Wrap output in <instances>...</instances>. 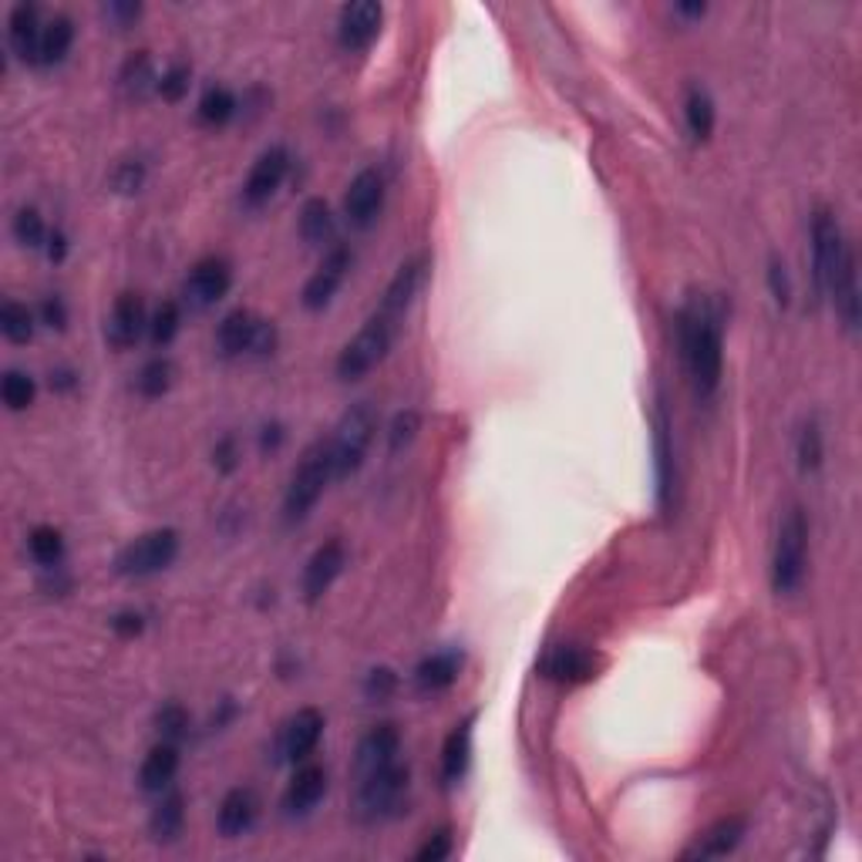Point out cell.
Wrapping results in <instances>:
<instances>
[{
	"label": "cell",
	"instance_id": "cell-19",
	"mask_svg": "<svg viewBox=\"0 0 862 862\" xmlns=\"http://www.w3.org/2000/svg\"><path fill=\"white\" fill-rule=\"evenodd\" d=\"M257 812H260V802L253 796V788H229L220 802V812H216L220 836L239 839L243 833H250L253 822H257Z\"/></svg>",
	"mask_w": 862,
	"mask_h": 862
},
{
	"label": "cell",
	"instance_id": "cell-18",
	"mask_svg": "<svg viewBox=\"0 0 862 862\" xmlns=\"http://www.w3.org/2000/svg\"><path fill=\"white\" fill-rule=\"evenodd\" d=\"M398 754H401V732L395 728V724H374L358 745L354 772L367 775L374 769H385V765L398 762Z\"/></svg>",
	"mask_w": 862,
	"mask_h": 862
},
{
	"label": "cell",
	"instance_id": "cell-42",
	"mask_svg": "<svg viewBox=\"0 0 862 862\" xmlns=\"http://www.w3.org/2000/svg\"><path fill=\"white\" fill-rule=\"evenodd\" d=\"M418 428H422V415L415 408H404L395 415L391 422V432H388V445H391V452H401V448H408L411 441L418 438Z\"/></svg>",
	"mask_w": 862,
	"mask_h": 862
},
{
	"label": "cell",
	"instance_id": "cell-52",
	"mask_svg": "<svg viewBox=\"0 0 862 862\" xmlns=\"http://www.w3.org/2000/svg\"><path fill=\"white\" fill-rule=\"evenodd\" d=\"M284 438H287V432H284L280 422H270V425L260 428V448H263V452H277V448L284 445Z\"/></svg>",
	"mask_w": 862,
	"mask_h": 862
},
{
	"label": "cell",
	"instance_id": "cell-8",
	"mask_svg": "<svg viewBox=\"0 0 862 862\" xmlns=\"http://www.w3.org/2000/svg\"><path fill=\"white\" fill-rule=\"evenodd\" d=\"M849 253H852V243L842 233L836 213L815 210V216H812V270H815V287L822 297H829V287H833L836 273Z\"/></svg>",
	"mask_w": 862,
	"mask_h": 862
},
{
	"label": "cell",
	"instance_id": "cell-36",
	"mask_svg": "<svg viewBox=\"0 0 862 862\" xmlns=\"http://www.w3.org/2000/svg\"><path fill=\"white\" fill-rule=\"evenodd\" d=\"M179 327H183V310H179V303L176 300H165L155 310V314L149 317V340L155 343V348H168V343L176 340Z\"/></svg>",
	"mask_w": 862,
	"mask_h": 862
},
{
	"label": "cell",
	"instance_id": "cell-15",
	"mask_svg": "<svg viewBox=\"0 0 862 862\" xmlns=\"http://www.w3.org/2000/svg\"><path fill=\"white\" fill-rule=\"evenodd\" d=\"M149 330V317H146V303L139 293H122L105 321V340L112 343L115 351H128L139 343V337Z\"/></svg>",
	"mask_w": 862,
	"mask_h": 862
},
{
	"label": "cell",
	"instance_id": "cell-54",
	"mask_svg": "<svg viewBox=\"0 0 862 862\" xmlns=\"http://www.w3.org/2000/svg\"><path fill=\"white\" fill-rule=\"evenodd\" d=\"M64 253H67V239H64V233H61V229L48 233V257H51L54 263H61Z\"/></svg>",
	"mask_w": 862,
	"mask_h": 862
},
{
	"label": "cell",
	"instance_id": "cell-55",
	"mask_svg": "<svg viewBox=\"0 0 862 862\" xmlns=\"http://www.w3.org/2000/svg\"><path fill=\"white\" fill-rule=\"evenodd\" d=\"M75 385H78V382H75V374L67 371V367L51 374V388H61V391H67V388H75Z\"/></svg>",
	"mask_w": 862,
	"mask_h": 862
},
{
	"label": "cell",
	"instance_id": "cell-40",
	"mask_svg": "<svg viewBox=\"0 0 862 862\" xmlns=\"http://www.w3.org/2000/svg\"><path fill=\"white\" fill-rule=\"evenodd\" d=\"M653 452H658V478H661V502H671V489H674V455H671V441H667V422L664 415H658V441H653Z\"/></svg>",
	"mask_w": 862,
	"mask_h": 862
},
{
	"label": "cell",
	"instance_id": "cell-11",
	"mask_svg": "<svg viewBox=\"0 0 862 862\" xmlns=\"http://www.w3.org/2000/svg\"><path fill=\"white\" fill-rule=\"evenodd\" d=\"M233 287V266L229 260L223 257H202L192 270H189V277H186V303L196 307V310H205V307H213L220 303Z\"/></svg>",
	"mask_w": 862,
	"mask_h": 862
},
{
	"label": "cell",
	"instance_id": "cell-13",
	"mask_svg": "<svg viewBox=\"0 0 862 862\" xmlns=\"http://www.w3.org/2000/svg\"><path fill=\"white\" fill-rule=\"evenodd\" d=\"M385 205V176L377 168H361L343 192V216L351 226L367 229Z\"/></svg>",
	"mask_w": 862,
	"mask_h": 862
},
{
	"label": "cell",
	"instance_id": "cell-21",
	"mask_svg": "<svg viewBox=\"0 0 862 862\" xmlns=\"http://www.w3.org/2000/svg\"><path fill=\"white\" fill-rule=\"evenodd\" d=\"M422 280H425V257L408 260L395 273V280L388 284V290H385L382 303H377V310H382V314H388V317H395V321H404L408 307H411V300H415Z\"/></svg>",
	"mask_w": 862,
	"mask_h": 862
},
{
	"label": "cell",
	"instance_id": "cell-39",
	"mask_svg": "<svg viewBox=\"0 0 862 862\" xmlns=\"http://www.w3.org/2000/svg\"><path fill=\"white\" fill-rule=\"evenodd\" d=\"M155 732L162 741H183L189 732V711L183 704H162L155 711Z\"/></svg>",
	"mask_w": 862,
	"mask_h": 862
},
{
	"label": "cell",
	"instance_id": "cell-14",
	"mask_svg": "<svg viewBox=\"0 0 862 862\" xmlns=\"http://www.w3.org/2000/svg\"><path fill=\"white\" fill-rule=\"evenodd\" d=\"M343 566H348V549H343L340 539H330L324 546L314 549V557L307 560L303 566V600L307 603H317L324 600V594L334 586V579L343 573Z\"/></svg>",
	"mask_w": 862,
	"mask_h": 862
},
{
	"label": "cell",
	"instance_id": "cell-35",
	"mask_svg": "<svg viewBox=\"0 0 862 862\" xmlns=\"http://www.w3.org/2000/svg\"><path fill=\"white\" fill-rule=\"evenodd\" d=\"M27 549H30V557L38 566L45 570H58L61 560H64V539L54 526H38V529H30L27 536Z\"/></svg>",
	"mask_w": 862,
	"mask_h": 862
},
{
	"label": "cell",
	"instance_id": "cell-22",
	"mask_svg": "<svg viewBox=\"0 0 862 862\" xmlns=\"http://www.w3.org/2000/svg\"><path fill=\"white\" fill-rule=\"evenodd\" d=\"M41 34H45V24H41V14L34 4H17L8 17V38H11V51L27 61V64H38V48H41Z\"/></svg>",
	"mask_w": 862,
	"mask_h": 862
},
{
	"label": "cell",
	"instance_id": "cell-46",
	"mask_svg": "<svg viewBox=\"0 0 862 862\" xmlns=\"http://www.w3.org/2000/svg\"><path fill=\"white\" fill-rule=\"evenodd\" d=\"M112 186H115L118 192H125V196L139 192V189L146 186V165H142L139 159L122 162V165L115 168V176H112Z\"/></svg>",
	"mask_w": 862,
	"mask_h": 862
},
{
	"label": "cell",
	"instance_id": "cell-47",
	"mask_svg": "<svg viewBox=\"0 0 862 862\" xmlns=\"http://www.w3.org/2000/svg\"><path fill=\"white\" fill-rule=\"evenodd\" d=\"M769 287H772L775 303H778V307H788V300H791V284H788V270H785V263H782L778 257L769 260Z\"/></svg>",
	"mask_w": 862,
	"mask_h": 862
},
{
	"label": "cell",
	"instance_id": "cell-51",
	"mask_svg": "<svg viewBox=\"0 0 862 862\" xmlns=\"http://www.w3.org/2000/svg\"><path fill=\"white\" fill-rule=\"evenodd\" d=\"M213 465L220 469V472H236L239 469V445H236V438H223L216 448H213Z\"/></svg>",
	"mask_w": 862,
	"mask_h": 862
},
{
	"label": "cell",
	"instance_id": "cell-34",
	"mask_svg": "<svg viewBox=\"0 0 862 862\" xmlns=\"http://www.w3.org/2000/svg\"><path fill=\"white\" fill-rule=\"evenodd\" d=\"M236 109H239L236 95L223 85H213V88H205V95L199 98V122L220 128L236 115Z\"/></svg>",
	"mask_w": 862,
	"mask_h": 862
},
{
	"label": "cell",
	"instance_id": "cell-1",
	"mask_svg": "<svg viewBox=\"0 0 862 862\" xmlns=\"http://www.w3.org/2000/svg\"><path fill=\"white\" fill-rule=\"evenodd\" d=\"M680 334V358L691 371V382L701 398H711L721 385L724 371V330H721V314L708 300H695L680 310L677 321Z\"/></svg>",
	"mask_w": 862,
	"mask_h": 862
},
{
	"label": "cell",
	"instance_id": "cell-12",
	"mask_svg": "<svg viewBox=\"0 0 862 862\" xmlns=\"http://www.w3.org/2000/svg\"><path fill=\"white\" fill-rule=\"evenodd\" d=\"M385 8L374 0H354L337 17V41L343 51H367L382 34Z\"/></svg>",
	"mask_w": 862,
	"mask_h": 862
},
{
	"label": "cell",
	"instance_id": "cell-44",
	"mask_svg": "<svg viewBox=\"0 0 862 862\" xmlns=\"http://www.w3.org/2000/svg\"><path fill=\"white\" fill-rule=\"evenodd\" d=\"M189 82H192V72H189V64H168L165 72L159 75V95L165 101H183L186 91H189Z\"/></svg>",
	"mask_w": 862,
	"mask_h": 862
},
{
	"label": "cell",
	"instance_id": "cell-20",
	"mask_svg": "<svg viewBox=\"0 0 862 862\" xmlns=\"http://www.w3.org/2000/svg\"><path fill=\"white\" fill-rule=\"evenodd\" d=\"M324 796H327V772L321 765H303V769H297V775L290 778V785L284 791V812L287 815H307L321 805Z\"/></svg>",
	"mask_w": 862,
	"mask_h": 862
},
{
	"label": "cell",
	"instance_id": "cell-31",
	"mask_svg": "<svg viewBox=\"0 0 862 862\" xmlns=\"http://www.w3.org/2000/svg\"><path fill=\"white\" fill-rule=\"evenodd\" d=\"M300 236L307 247L334 243V213L324 199H307L300 210Z\"/></svg>",
	"mask_w": 862,
	"mask_h": 862
},
{
	"label": "cell",
	"instance_id": "cell-50",
	"mask_svg": "<svg viewBox=\"0 0 862 862\" xmlns=\"http://www.w3.org/2000/svg\"><path fill=\"white\" fill-rule=\"evenodd\" d=\"M41 324L51 327V330H64L67 324V307L61 297H45L41 300Z\"/></svg>",
	"mask_w": 862,
	"mask_h": 862
},
{
	"label": "cell",
	"instance_id": "cell-6",
	"mask_svg": "<svg viewBox=\"0 0 862 862\" xmlns=\"http://www.w3.org/2000/svg\"><path fill=\"white\" fill-rule=\"evenodd\" d=\"M277 343H280L277 324L257 317L253 310H243V307L229 310L216 330V348L223 358H243V354L266 358L277 351Z\"/></svg>",
	"mask_w": 862,
	"mask_h": 862
},
{
	"label": "cell",
	"instance_id": "cell-49",
	"mask_svg": "<svg viewBox=\"0 0 862 862\" xmlns=\"http://www.w3.org/2000/svg\"><path fill=\"white\" fill-rule=\"evenodd\" d=\"M112 630H115L118 637L132 640V637H139V634L146 630V616H142L139 610H122V613L112 616Z\"/></svg>",
	"mask_w": 862,
	"mask_h": 862
},
{
	"label": "cell",
	"instance_id": "cell-9",
	"mask_svg": "<svg viewBox=\"0 0 862 862\" xmlns=\"http://www.w3.org/2000/svg\"><path fill=\"white\" fill-rule=\"evenodd\" d=\"M408 788V769L401 762H391L385 769H374L367 775H358V815L361 819H382L388 815Z\"/></svg>",
	"mask_w": 862,
	"mask_h": 862
},
{
	"label": "cell",
	"instance_id": "cell-5",
	"mask_svg": "<svg viewBox=\"0 0 862 862\" xmlns=\"http://www.w3.org/2000/svg\"><path fill=\"white\" fill-rule=\"evenodd\" d=\"M330 478H334L330 445L327 441H314L303 452V459L297 462L293 475H290V486H287V496H284L287 523H300V520H307L310 512H314V505L321 502Z\"/></svg>",
	"mask_w": 862,
	"mask_h": 862
},
{
	"label": "cell",
	"instance_id": "cell-30",
	"mask_svg": "<svg viewBox=\"0 0 862 862\" xmlns=\"http://www.w3.org/2000/svg\"><path fill=\"white\" fill-rule=\"evenodd\" d=\"M118 88L132 101H142L149 91H159V75H155L152 58L146 51L128 54V61L122 64V72H118Z\"/></svg>",
	"mask_w": 862,
	"mask_h": 862
},
{
	"label": "cell",
	"instance_id": "cell-27",
	"mask_svg": "<svg viewBox=\"0 0 862 862\" xmlns=\"http://www.w3.org/2000/svg\"><path fill=\"white\" fill-rule=\"evenodd\" d=\"M183 825H186V799L179 796V791H162L152 815H149V829H152V839L155 842H172V839H179L183 833Z\"/></svg>",
	"mask_w": 862,
	"mask_h": 862
},
{
	"label": "cell",
	"instance_id": "cell-53",
	"mask_svg": "<svg viewBox=\"0 0 862 862\" xmlns=\"http://www.w3.org/2000/svg\"><path fill=\"white\" fill-rule=\"evenodd\" d=\"M105 14H109V21H115V24L125 27V24H132V21H139L142 4H118V0H115V4L105 8Z\"/></svg>",
	"mask_w": 862,
	"mask_h": 862
},
{
	"label": "cell",
	"instance_id": "cell-16",
	"mask_svg": "<svg viewBox=\"0 0 862 862\" xmlns=\"http://www.w3.org/2000/svg\"><path fill=\"white\" fill-rule=\"evenodd\" d=\"M290 172V152L284 146H270L250 168L247 186H243V199L247 205H263L277 196V189L284 186Z\"/></svg>",
	"mask_w": 862,
	"mask_h": 862
},
{
	"label": "cell",
	"instance_id": "cell-10",
	"mask_svg": "<svg viewBox=\"0 0 862 862\" xmlns=\"http://www.w3.org/2000/svg\"><path fill=\"white\" fill-rule=\"evenodd\" d=\"M351 263H354L351 250H348V247H340V243H334V247L327 250L324 263L314 270V277H310V280L303 284V293H300L303 307H307V310H324V307H330V300L337 297V290L343 287V280H348Z\"/></svg>",
	"mask_w": 862,
	"mask_h": 862
},
{
	"label": "cell",
	"instance_id": "cell-17",
	"mask_svg": "<svg viewBox=\"0 0 862 862\" xmlns=\"http://www.w3.org/2000/svg\"><path fill=\"white\" fill-rule=\"evenodd\" d=\"M324 738V714L317 708H300L287 724H284V735H280V758L290 765L303 762V758L314 754V748L321 745Z\"/></svg>",
	"mask_w": 862,
	"mask_h": 862
},
{
	"label": "cell",
	"instance_id": "cell-4",
	"mask_svg": "<svg viewBox=\"0 0 862 862\" xmlns=\"http://www.w3.org/2000/svg\"><path fill=\"white\" fill-rule=\"evenodd\" d=\"M398 327L401 321L382 314V310H374V314L367 317V324L358 330L354 340L343 343V351L337 358V377L340 382H358V377H364L367 371H374L377 364H382L391 351V343L398 337Z\"/></svg>",
	"mask_w": 862,
	"mask_h": 862
},
{
	"label": "cell",
	"instance_id": "cell-7",
	"mask_svg": "<svg viewBox=\"0 0 862 862\" xmlns=\"http://www.w3.org/2000/svg\"><path fill=\"white\" fill-rule=\"evenodd\" d=\"M179 557V533L176 529H152L142 533L139 539H132L122 553L115 557V570L118 576L128 579H146L155 576L162 570H168Z\"/></svg>",
	"mask_w": 862,
	"mask_h": 862
},
{
	"label": "cell",
	"instance_id": "cell-41",
	"mask_svg": "<svg viewBox=\"0 0 862 862\" xmlns=\"http://www.w3.org/2000/svg\"><path fill=\"white\" fill-rule=\"evenodd\" d=\"M14 236H17V243H21V247H30V250L45 247L48 229H45L41 213H38V210H21V213L14 216Z\"/></svg>",
	"mask_w": 862,
	"mask_h": 862
},
{
	"label": "cell",
	"instance_id": "cell-26",
	"mask_svg": "<svg viewBox=\"0 0 862 862\" xmlns=\"http://www.w3.org/2000/svg\"><path fill=\"white\" fill-rule=\"evenodd\" d=\"M176 772H179V748H176V741H159L146 754V762L139 769V785L146 791H152V796H162V791L172 785V778H176Z\"/></svg>",
	"mask_w": 862,
	"mask_h": 862
},
{
	"label": "cell",
	"instance_id": "cell-56",
	"mask_svg": "<svg viewBox=\"0 0 862 862\" xmlns=\"http://www.w3.org/2000/svg\"><path fill=\"white\" fill-rule=\"evenodd\" d=\"M704 4H677V14H684V17H704Z\"/></svg>",
	"mask_w": 862,
	"mask_h": 862
},
{
	"label": "cell",
	"instance_id": "cell-28",
	"mask_svg": "<svg viewBox=\"0 0 862 862\" xmlns=\"http://www.w3.org/2000/svg\"><path fill=\"white\" fill-rule=\"evenodd\" d=\"M469 762H472V717L462 721L459 728L445 738V748H441V778L448 785L462 782L465 772H469Z\"/></svg>",
	"mask_w": 862,
	"mask_h": 862
},
{
	"label": "cell",
	"instance_id": "cell-33",
	"mask_svg": "<svg viewBox=\"0 0 862 862\" xmlns=\"http://www.w3.org/2000/svg\"><path fill=\"white\" fill-rule=\"evenodd\" d=\"M684 118H687V128L698 142L711 139L714 132V122H717V112H714V101L704 88H691L687 91V101H684Z\"/></svg>",
	"mask_w": 862,
	"mask_h": 862
},
{
	"label": "cell",
	"instance_id": "cell-48",
	"mask_svg": "<svg viewBox=\"0 0 862 862\" xmlns=\"http://www.w3.org/2000/svg\"><path fill=\"white\" fill-rule=\"evenodd\" d=\"M452 855V829H438L422 849H418V862H441Z\"/></svg>",
	"mask_w": 862,
	"mask_h": 862
},
{
	"label": "cell",
	"instance_id": "cell-23",
	"mask_svg": "<svg viewBox=\"0 0 862 862\" xmlns=\"http://www.w3.org/2000/svg\"><path fill=\"white\" fill-rule=\"evenodd\" d=\"M748 833V822L741 815H728V819H721L714 822L708 833L698 836V842L687 849V859H721V855H728L741 846Z\"/></svg>",
	"mask_w": 862,
	"mask_h": 862
},
{
	"label": "cell",
	"instance_id": "cell-3",
	"mask_svg": "<svg viewBox=\"0 0 862 862\" xmlns=\"http://www.w3.org/2000/svg\"><path fill=\"white\" fill-rule=\"evenodd\" d=\"M374 435H377V415H374V408L367 401H358V404H351L348 411H343L337 428H334V438H327L330 465H334V478L337 482L351 478L364 465Z\"/></svg>",
	"mask_w": 862,
	"mask_h": 862
},
{
	"label": "cell",
	"instance_id": "cell-32",
	"mask_svg": "<svg viewBox=\"0 0 862 862\" xmlns=\"http://www.w3.org/2000/svg\"><path fill=\"white\" fill-rule=\"evenodd\" d=\"M172 385H176V364H172L168 358H149L139 374H135V391H139L142 398H162Z\"/></svg>",
	"mask_w": 862,
	"mask_h": 862
},
{
	"label": "cell",
	"instance_id": "cell-43",
	"mask_svg": "<svg viewBox=\"0 0 862 862\" xmlns=\"http://www.w3.org/2000/svg\"><path fill=\"white\" fill-rule=\"evenodd\" d=\"M799 465L802 472H815L822 465V428L815 418H809L802 425V435H799Z\"/></svg>",
	"mask_w": 862,
	"mask_h": 862
},
{
	"label": "cell",
	"instance_id": "cell-2",
	"mask_svg": "<svg viewBox=\"0 0 862 862\" xmlns=\"http://www.w3.org/2000/svg\"><path fill=\"white\" fill-rule=\"evenodd\" d=\"M805 563H809V523L805 512L796 505L785 512V520L775 536V553H772V590L778 597L796 594L805 579Z\"/></svg>",
	"mask_w": 862,
	"mask_h": 862
},
{
	"label": "cell",
	"instance_id": "cell-45",
	"mask_svg": "<svg viewBox=\"0 0 862 862\" xmlns=\"http://www.w3.org/2000/svg\"><path fill=\"white\" fill-rule=\"evenodd\" d=\"M395 687H398V674L391 667H374L364 677V695H367V701H388L395 695Z\"/></svg>",
	"mask_w": 862,
	"mask_h": 862
},
{
	"label": "cell",
	"instance_id": "cell-24",
	"mask_svg": "<svg viewBox=\"0 0 862 862\" xmlns=\"http://www.w3.org/2000/svg\"><path fill=\"white\" fill-rule=\"evenodd\" d=\"M546 677L549 680H560V684H583L597 674V658L586 647H557L553 653L546 658L542 664Z\"/></svg>",
	"mask_w": 862,
	"mask_h": 862
},
{
	"label": "cell",
	"instance_id": "cell-37",
	"mask_svg": "<svg viewBox=\"0 0 862 862\" xmlns=\"http://www.w3.org/2000/svg\"><path fill=\"white\" fill-rule=\"evenodd\" d=\"M0 330H4L11 343H27L34 337V314L24 303L8 300L4 310H0Z\"/></svg>",
	"mask_w": 862,
	"mask_h": 862
},
{
	"label": "cell",
	"instance_id": "cell-29",
	"mask_svg": "<svg viewBox=\"0 0 862 862\" xmlns=\"http://www.w3.org/2000/svg\"><path fill=\"white\" fill-rule=\"evenodd\" d=\"M75 45V21L67 14H54L48 24H45V34H41V48H38V67H51V64H61L67 58Z\"/></svg>",
	"mask_w": 862,
	"mask_h": 862
},
{
	"label": "cell",
	"instance_id": "cell-25",
	"mask_svg": "<svg viewBox=\"0 0 862 862\" xmlns=\"http://www.w3.org/2000/svg\"><path fill=\"white\" fill-rule=\"evenodd\" d=\"M462 674V653L459 650H438L415 667V684L422 695H441L448 691Z\"/></svg>",
	"mask_w": 862,
	"mask_h": 862
},
{
	"label": "cell",
	"instance_id": "cell-38",
	"mask_svg": "<svg viewBox=\"0 0 862 862\" xmlns=\"http://www.w3.org/2000/svg\"><path fill=\"white\" fill-rule=\"evenodd\" d=\"M0 395H4V404L11 411H24L34 404V395H38V385H34V377L24 374V371H8L4 374V385H0Z\"/></svg>",
	"mask_w": 862,
	"mask_h": 862
}]
</instances>
